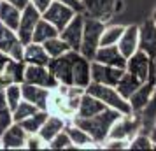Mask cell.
Segmentation results:
<instances>
[{
  "instance_id": "cell-4",
  "label": "cell",
  "mask_w": 156,
  "mask_h": 151,
  "mask_svg": "<svg viewBox=\"0 0 156 151\" xmlns=\"http://www.w3.org/2000/svg\"><path fill=\"white\" fill-rule=\"evenodd\" d=\"M81 5L84 16L109 23L123 9V0H81Z\"/></svg>"
},
{
  "instance_id": "cell-21",
  "label": "cell",
  "mask_w": 156,
  "mask_h": 151,
  "mask_svg": "<svg viewBox=\"0 0 156 151\" xmlns=\"http://www.w3.org/2000/svg\"><path fill=\"white\" fill-rule=\"evenodd\" d=\"M93 60L105 65L119 67V69H125V65H126V58L121 55L118 44H114V46H100L97 49V53H95Z\"/></svg>"
},
{
  "instance_id": "cell-46",
  "label": "cell",
  "mask_w": 156,
  "mask_h": 151,
  "mask_svg": "<svg viewBox=\"0 0 156 151\" xmlns=\"http://www.w3.org/2000/svg\"><path fill=\"white\" fill-rule=\"evenodd\" d=\"M154 123H156V120H154Z\"/></svg>"
},
{
  "instance_id": "cell-16",
  "label": "cell",
  "mask_w": 156,
  "mask_h": 151,
  "mask_svg": "<svg viewBox=\"0 0 156 151\" xmlns=\"http://www.w3.org/2000/svg\"><path fill=\"white\" fill-rule=\"evenodd\" d=\"M83 27H84V14H83V13H76V16H74L70 21L67 23V27L60 32V37H62L65 42L69 44V48L74 49V51H79V48H81Z\"/></svg>"
},
{
  "instance_id": "cell-7",
  "label": "cell",
  "mask_w": 156,
  "mask_h": 151,
  "mask_svg": "<svg viewBox=\"0 0 156 151\" xmlns=\"http://www.w3.org/2000/svg\"><path fill=\"white\" fill-rule=\"evenodd\" d=\"M140 125H142V120L139 113L121 114L114 121L107 139H126V141H130L137 132H140Z\"/></svg>"
},
{
  "instance_id": "cell-45",
  "label": "cell",
  "mask_w": 156,
  "mask_h": 151,
  "mask_svg": "<svg viewBox=\"0 0 156 151\" xmlns=\"http://www.w3.org/2000/svg\"><path fill=\"white\" fill-rule=\"evenodd\" d=\"M153 65H154V76H156V58L153 60Z\"/></svg>"
},
{
  "instance_id": "cell-13",
  "label": "cell",
  "mask_w": 156,
  "mask_h": 151,
  "mask_svg": "<svg viewBox=\"0 0 156 151\" xmlns=\"http://www.w3.org/2000/svg\"><path fill=\"white\" fill-rule=\"evenodd\" d=\"M41 18H42L41 11H37L32 4H28L25 9H21V18H20V25H18L16 34L20 37V41L23 42V46L32 42V35H34L35 25Z\"/></svg>"
},
{
  "instance_id": "cell-9",
  "label": "cell",
  "mask_w": 156,
  "mask_h": 151,
  "mask_svg": "<svg viewBox=\"0 0 156 151\" xmlns=\"http://www.w3.org/2000/svg\"><path fill=\"white\" fill-rule=\"evenodd\" d=\"M23 83L28 84H37V86L44 88H53L58 86V81L55 79V76L51 74L48 65H30L25 63V70H23Z\"/></svg>"
},
{
  "instance_id": "cell-41",
  "label": "cell",
  "mask_w": 156,
  "mask_h": 151,
  "mask_svg": "<svg viewBox=\"0 0 156 151\" xmlns=\"http://www.w3.org/2000/svg\"><path fill=\"white\" fill-rule=\"evenodd\" d=\"M56 2H62V4H67V5H70L74 11H77L81 13L83 11V5H81V0H56Z\"/></svg>"
},
{
  "instance_id": "cell-17",
  "label": "cell",
  "mask_w": 156,
  "mask_h": 151,
  "mask_svg": "<svg viewBox=\"0 0 156 151\" xmlns=\"http://www.w3.org/2000/svg\"><path fill=\"white\" fill-rule=\"evenodd\" d=\"M27 137H28V132L20 123L14 121L0 135V146H2V149H25Z\"/></svg>"
},
{
  "instance_id": "cell-40",
  "label": "cell",
  "mask_w": 156,
  "mask_h": 151,
  "mask_svg": "<svg viewBox=\"0 0 156 151\" xmlns=\"http://www.w3.org/2000/svg\"><path fill=\"white\" fill-rule=\"evenodd\" d=\"M51 2H53V0H30V4H32L37 11H41V14L51 5Z\"/></svg>"
},
{
  "instance_id": "cell-5",
  "label": "cell",
  "mask_w": 156,
  "mask_h": 151,
  "mask_svg": "<svg viewBox=\"0 0 156 151\" xmlns=\"http://www.w3.org/2000/svg\"><path fill=\"white\" fill-rule=\"evenodd\" d=\"M107 23H102L95 18L84 16V27H83V41H81V48L79 53L86 56L88 60H93L95 53L100 46V35L105 28Z\"/></svg>"
},
{
  "instance_id": "cell-22",
  "label": "cell",
  "mask_w": 156,
  "mask_h": 151,
  "mask_svg": "<svg viewBox=\"0 0 156 151\" xmlns=\"http://www.w3.org/2000/svg\"><path fill=\"white\" fill-rule=\"evenodd\" d=\"M118 48L125 58L132 56L139 49V25H126L125 27L119 41H118Z\"/></svg>"
},
{
  "instance_id": "cell-26",
  "label": "cell",
  "mask_w": 156,
  "mask_h": 151,
  "mask_svg": "<svg viewBox=\"0 0 156 151\" xmlns=\"http://www.w3.org/2000/svg\"><path fill=\"white\" fill-rule=\"evenodd\" d=\"M65 125H67V120H65L63 116L49 113V116L46 118L44 125L41 127V130H39V134H41V137H42L46 142H49L56 134H60V132L65 128Z\"/></svg>"
},
{
  "instance_id": "cell-1",
  "label": "cell",
  "mask_w": 156,
  "mask_h": 151,
  "mask_svg": "<svg viewBox=\"0 0 156 151\" xmlns=\"http://www.w3.org/2000/svg\"><path fill=\"white\" fill-rule=\"evenodd\" d=\"M84 93L83 88L67 86V84H58L56 88L51 90L49 95V113L63 116L65 120H72L77 113L81 95Z\"/></svg>"
},
{
  "instance_id": "cell-34",
  "label": "cell",
  "mask_w": 156,
  "mask_h": 151,
  "mask_svg": "<svg viewBox=\"0 0 156 151\" xmlns=\"http://www.w3.org/2000/svg\"><path fill=\"white\" fill-rule=\"evenodd\" d=\"M4 93H5V100H7L9 107L14 111L16 106L20 104V100L23 99L21 95V83H11L7 86H4Z\"/></svg>"
},
{
  "instance_id": "cell-3",
  "label": "cell",
  "mask_w": 156,
  "mask_h": 151,
  "mask_svg": "<svg viewBox=\"0 0 156 151\" xmlns=\"http://www.w3.org/2000/svg\"><path fill=\"white\" fill-rule=\"evenodd\" d=\"M84 92L95 95L98 100H102L104 104H105L107 107L116 109V111H119L121 114H130V113H132L130 102H128L126 99L118 92V88H116V86L100 84V83H93V81H91V83L86 86Z\"/></svg>"
},
{
  "instance_id": "cell-12",
  "label": "cell",
  "mask_w": 156,
  "mask_h": 151,
  "mask_svg": "<svg viewBox=\"0 0 156 151\" xmlns=\"http://www.w3.org/2000/svg\"><path fill=\"white\" fill-rule=\"evenodd\" d=\"M0 51L5 53L7 56L18 60V62H23L25 46H23V42L20 41L16 30L5 27L4 23H0Z\"/></svg>"
},
{
  "instance_id": "cell-37",
  "label": "cell",
  "mask_w": 156,
  "mask_h": 151,
  "mask_svg": "<svg viewBox=\"0 0 156 151\" xmlns=\"http://www.w3.org/2000/svg\"><path fill=\"white\" fill-rule=\"evenodd\" d=\"M128 149H153V142L149 139V134H142V132H137L132 139H130V144H128Z\"/></svg>"
},
{
  "instance_id": "cell-43",
  "label": "cell",
  "mask_w": 156,
  "mask_h": 151,
  "mask_svg": "<svg viewBox=\"0 0 156 151\" xmlns=\"http://www.w3.org/2000/svg\"><path fill=\"white\" fill-rule=\"evenodd\" d=\"M149 139H151V142H153V149H156V123L151 127V130H149Z\"/></svg>"
},
{
  "instance_id": "cell-25",
  "label": "cell",
  "mask_w": 156,
  "mask_h": 151,
  "mask_svg": "<svg viewBox=\"0 0 156 151\" xmlns=\"http://www.w3.org/2000/svg\"><path fill=\"white\" fill-rule=\"evenodd\" d=\"M51 56L48 55V51L44 49L42 44L39 42H30L25 46L23 51V62L30 65H48Z\"/></svg>"
},
{
  "instance_id": "cell-11",
  "label": "cell",
  "mask_w": 156,
  "mask_h": 151,
  "mask_svg": "<svg viewBox=\"0 0 156 151\" xmlns=\"http://www.w3.org/2000/svg\"><path fill=\"white\" fill-rule=\"evenodd\" d=\"M125 70L130 72V74H133L135 77H139L142 83H146L149 79V76L154 72V65H153V60L144 51L137 49L132 56L126 58Z\"/></svg>"
},
{
  "instance_id": "cell-6",
  "label": "cell",
  "mask_w": 156,
  "mask_h": 151,
  "mask_svg": "<svg viewBox=\"0 0 156 151\" xmlns=\"http://www.w3.org/2000/svg\"><path fill=\"white\" fill-rule=\"evenodd\" d=\"M77 53L79 51L69 49L63 55L49 60L48 67H49L51 74L55 76V79L58 81V84L72 86V67H74V60H76V55Z\"/></svg>"
},
{
  "instance_id": "cell-10",
  "label": "cell",
  "mask_w": 156,
  "mask_h": 151,
  "mask_svg": "<svg viewBox=\"0 0 156 151\" xmlns=\"http://www.w3.org/2000/svg\"><path fill=\"white\" fill-rule=\"evenodd\" d=\"M25 62H18L0 51V86H7L11 83H23Z\"/></svg>"
},
{
  "instance_id": "cell-33",
  "label": "cell",
  "mask_w": 156,
  "mask_h": 151,
  "mask_svg": "<svg viewBox=\"0 0 156 151\" xmlns=\"http://www.w3.org/2000/svg\"><path fill=\"white\" fill-rule=\"evenodd\" d=\"M12 109L9 107L7 100H5V93H4V88L0 86V135L4 134V130L7 128L9 125H12Z\"/></svg>"
},
{
  "instance_id": "cell-8",
  "label": "cell",
  "mask_w": 156,
  "mask_h": 151,
  "mask_svg": "<svg viewBox=\"0 0 156 151\" xmlns=\"http://www.w3.org/2000/svg\"><path fill=\"white\" fill-rule=\"evenodd\" d=\"M154 95H156V76H154V72H153V74L149 76V79L146 81V83H142L140 86L128 97L132 113H139V114H140L142 111L151 104V100H153Z\"/></svg>"
},
{
  "instance_id": "cell-32",
  "label": "cell",
  "mask_w": 156,
  "mask_h": 151,
  "mask_svg": "<svg viewBox=\"0 0 156 151\" xmlns=\"http://www.w3.org/2000/svg\"><path fill=\"white\" fill-rule=\"evenodd\" d=\"M42 46H44V49L48 51V55H49L51 58H56V56H60V55H63V53H67V51L70 49L69 44L65 42L60 35L51 37L48 41H44Z\"/></svg>"
},
{
  "instance_id": "cell-36",
  "label": "cell",
  "mask_w": 156,
  "mask_h": 151,
  "mask_svg": "<svg viewBox=\"0 0 156 151\" xmlns=\"http://www.w3.org/2000/svg\"><path fill=\"white\" fill-rule=\"evenodd\" d=\"M48 149H74V144H72L69 134L65 132V128L48 142Z\"/></svg>"
},
{
  "instance_id": "cell-14",
  "label": "cell",
  "mask_w": 156,
  "mask_h": 151,
  "mask_svg": "<svg viewBox=\"0 0 156 151\" xmlns=\"http://www.w3.org/2000/svg\"><path fill=\"white\" fill-rule=\"evenodd\" d=\"M76 13H77V11H74L70 5L53 0V2H51V5L42 13V18H44V20H48L49 23H53V25L62 32V30L67 27V23L76 16Z\"/></svg>"
},
{
  "instance_id": "cell-42",
  "label": "cell",
  "mask_w": 156,
  "mask_h": 151,
  "mask_svg": "<svg viewBox=\"0 0 156 151\" xmlns=\"http://www.w3.org/2000/svg\"><path fill=\"white\" fill-rule=\"evenodd\" d=\"M7 2H11V4H12V5H16L18 9H25L30 4V0H7Z\"/></svg>"
},
{
  "instance_id": "cell-27",
  "label": "cell",
  "mask_w": 156,
  "mask_h": 151,
  "mask_svg": "<svg viewBox=\"0 0 156 151\" xmlns=\"http://www.w3.org/2000/svg\"><path fill=\"white\" fill-rule=\"evenodd\" d=\"M20 18H21V9H18L7 0H0V23L12 30H18Z\"/></svg>"
},
{
  "instance_id": "cell-44",
  "label": "cell",
  "mask_w": 156,
  "mask_h": 151,
  "mask_svg": "<svg viewBox=\"0 0 156 151\" xmlns=\"http://www.w3.org/2000/svg\"><path fill=\"white\" fill-rule=\"evenodd\" d=\"M151 20H153V23H154V25H156V9H154V11H153V16H151Z\"/></svg>"
},
{
  "instance_id": "cell-2",
  "label": "cell",
  "mask_w": 156,
  "mask_h": 151,
  "mask_svg": "<svg viewBox=\"0 0 156 151\" xmlns=\"http://www.w3.org/2000/svg\"><path fill=\"white\" fill-rule=\"evenodd\" d=\"M119 116H121L119 111L107 107L105 111H102V113H98V114H95V116H90V118H77V116H74L72 121L76 123L77 127H81L84 132H88L93 141L100 146L109 137V132L112 128L114 121Z\"/></svg>"
},
{
  "instance_id": "cell-20",
  "label": "cell",
  "mask_w": 156,
  "mask_h": 151,
  "mask_svg": "<svg viewBox=\"0 0 156 151\" xmlns=\"http://www.w3.org/2000/svg\"><path fill=\"white\" fill-rule=\"evenodd\" d=\"M21 95L25 100L32 102L37 109L41 111H48L49 107V95L51 90L44 86H37V84H28V83H21Z\"/></svg>"
},
{
  "instance_id": "cell-28",
  "label": "cell",
  "mask_w": 156,
  "mask_h": 151,
  "mask_svg": "<svg viewBox=\"0 0 156 151\" xmlns=\"http://www.w3.org/2000/svg\"><path fill=\"white\" fill-rule=\"evenodd\" d=\"M56 35H60V30H58L53 23L48 21V20L41 18V20L37 21V25H35L34 35H32V42L42 44L44 41H48V39H51V37H56Z\"/></svg>"
},
{
  "instance_id": "cell-23",
  "label": "cell",
  "mask_w": 156,
  "mask_h": 151,
  "mask_svg": "<svg viewBox=\"0 0 156 151\" xmlns=\"http://www.w3.org/2000/svg\"><path fill=\"white\" fill-rule=\"evenodd\" d=\"M105 109H107V106L102 100H98L95 95L84 92V93L81 95V102H79V107H77L76 116H77V118H90V116L98 114V113L105 111Z\"/></svg>"
},
{
  "instance_id": "cell-31",
  "label": "cell",
  "mask_w": 156,
  "mask_h": 151,
  "mask_svg": "<svg viewBox=\"0 0 156 151\" xmlns=\"http://www.w3.org/2000/svg\"><path fill=\"white\" fill-rule=\"evenodd\" d=\"M123 30H125L123 25H109L107 23L104 32H102V35H100V46H114V44H118Z\"/></svg>"
},
{
  "instance_id": "cell-30",
  "label": "cell",
  "mask_w": 156,
  "mask_h": 151,
  "mask_svg": "<svg viewBox=\"0 0 156 151\" xmlns=\"http://www.w3.org/2000/svg\"><path fill=\"white\" fill-rule=\"evenodd\" d=\"M48 116H49V111H37L35 114H32V116H28V118H25L21 121H16V123H20L28 134H37V132L41 130V127L44 125V121H46Z\"/></svg>"
},
{
  "instance_id": "cell-24",
  "label": "cell",
  "mask_w": 156,
  "mask_h": 151,
  "mask_svg": "<svg viewBox=\"0 0 156 151\" xmlns=\"http://www.w3.org/2000/svg\"><path fill=\"white\" fill-rule=\"evenodd\" d=\"M65 132L69 134L72 144H74V148H84V149H88V148H95V144H97L88 132H84L81 127H77L72 120H67Z\"/></svg>"
},
{
  "instance_id": "cell-19",
  "label": "cell",
  "mask_w": 156,
  "mask_h": 151,
  "mask_svg": "<svg viewBox=\"0 0 156 151\" xmlns=\"http://www.w3.org/2000/svg\"><path fill=\"white\" fill-rule=\"evenodd\" d=\"M90 83H91V60L77 53L72 67V86L86 90Z\"/></svg>"
},
{
  "instance_id": "cell-39",
  "label": "cell",
  "mask_w": 156,
  "mask_h": 151,
  "mask_svg": "<svg viewBox=\"0 0 156 151\" xmlns=\"http://www.w3.org/2000/svg\"><path fill=\"white\" fill-rule=\"evenodd\" d=\"M130 141L126 139H105L104 142L100 144L102 149H128Z\"/></svg>"
},
{
  "instance_id": "cell-15",
  "label": "cell",
  "mask_w": 156,
  "mask_h": 151,
  "mask_svg": "<svg viewBox=\"0 0 156 151\" xmlns=\"http://www.w3.org/2000/svg\"><path fill=\"white\" fill-rule=\"evenodd\" d=\"M125 69L119 67H112V65H105L91 60V81L93 83H100V84H109V86H116L118 81L121 79Z\"/></svg>"
},
{
  "instance_id": "cell-29",
  "label": "cell",
  "mask_w": 156,
  "mask_h": 151,
  "mask_svg": "<svg viewBox=\"0 0 156 151\" xmlns=\"http://www.w3.org/2000/svg\"><path fill=\"white\" fill-rule=\"evenodd\" d=\"M140 84H142V81L139 79V77H135L133 74H130V72L125 70V72H123V76H121V79L118 81L116 88H118V92H119V93L128 100V97L133 93Z\"/></svg>"
},
{
  "instance_id": "cell-38",
  "label": "cell",
  "mask_w": 156,
  "mask_h": 151,
  "mask_svg": "<svg viewBox=\"0 0 156 151\" xmlns=\"http://www.w3.org/2000/svg\"><path fill=\"white\" fill-rule=\"evenodd\" d=\"M25 149H48V142L41 137L39 132H37V134H28Z\"/></svg>"
},
{
  "instance_id": "cell-35",
  "label": "cell",
  "mask_w": 156,
  "mask_h": 151,
  "mask_svg": "<svg viewBox=\"0 0 156 151\" xmlns=\"http://www.w3.org/2000/svg\"><path fill=\"white\" fill-rule=\"evenodd\" d=\"M37 111H41V109H37L32 102L21 99V100H20V104L16 106V109L12 111V120H14V121H21V120H25V118L35 114Z\"/></svg>"
},
{
  "instance_id": "cell-18",
  "label": "cell",
  "mask_w": 156,
  "mask_h": 151,
  "mask_svg": "<svg viewBox=\"0 0 156 151\" xmlns=\"http://www.w3.org/2000/svg\"><path fill=\"white\" fill-rule=\"evenodd\" d=\"M139 49L144 51L151 60L156 58V25L153 20L139 25Z\"/></svg>"
}]
</instances>
